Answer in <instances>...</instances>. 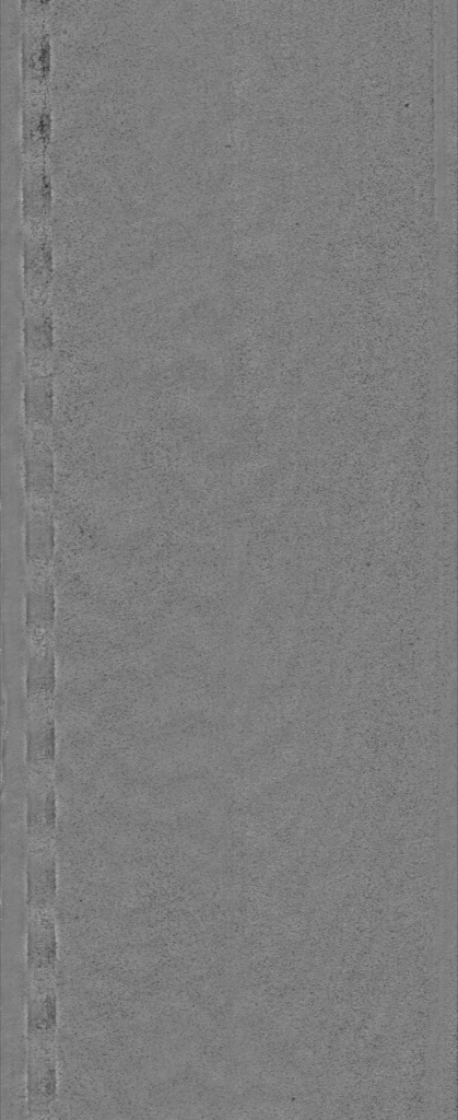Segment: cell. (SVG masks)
<instances>
[{
	"label": "cell",
	"instance_id": "cell-2",
	"mask_svg": "<svg viewBox=\"0 0 458 1120\" xmlns=\"http://www.w3.org/2000/svg\"><path fill=\"white\" fill-rule=\"evenodd\" d=\"M58 1025L56 977H28L26 1042L57 1045Z\"/></svg>",
	"mask_w": 458,
	"mask_h": 1120
},
{
	"label": "cell",
	"instance_id": "cell-1",
	"mask_svg": "<svg viewBox=\"0 0 458 1120\" xmlns=\"http://www.w3.org/2000/svg\"><path fill=\"white\" fill-rule=\"evenodd\" d=\"M58 1096L57 1045L27 1043L26 1108L33 1116L47 1113Z\"/></svg>",
	"mask_w": 458,
	"mask_h": 1120
},
{
	"label": "cell",
	"instance_id": "cell-4",
	"mask_svg": "<svg viewBox=\"0 0 458 1120\" xmlns=\"http://www.w3.org/2000/svg\"><path fill=\"white\" fill-rule=\"evenodd\" d=\"M57 872L52 851H30L26 870V905L30 911L54 910Z\"/></svg>",
	"mask_w": 458,
	"mask_h": 1120
},
{
	"label": "cell",
	"instance_id": "cell-5",
	"mask_svg": "<svg viewBox=\"0 0 458 1120\" xmlns=\"http://www.w3.org/2000/svg\"><path fill=\"white\" fill-rule=\"evenodd\" d=\"M54 392L50 375H28L24 388L25 425L49 427Z\"/></svg>",
	"mask_w": 458,
	"mask_h": 1120
},
{
	"label": "cell",
	"instance_id": "cell-3",
	"mask_svg": "<svg viewBox=\"0 0 458 1120\" xmlns=\"http://www.w3.org/2000/svg\"><path fill=\"white\" fill-rule=\"evenodd\" d=\"M58 949L54 910L30 911L25 945L28 977H56Z\"/></svg>",
	"mask_w": 458,
	"mask_h": 1120
}]
</instances>
